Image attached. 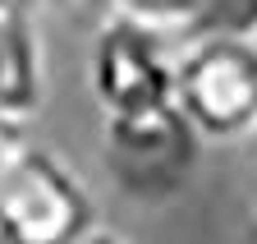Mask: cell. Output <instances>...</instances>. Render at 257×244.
I'll use <instances>...</instances> for the list:
<instances>
[{
  "label": "cell",
  "instance_id": "cell-1",
  "mask_svg": "<svg viewBox=\"0 0 257 244\" xmlns=\"http://www.w3.org/2000/svg\"><path fill=\"white\" fill-rule=\"evenodd\" d=\"M175 106L202 143H248L257 129V33L198 28L179 42Z\"/></svg>",
  "mask_w": 257,
  "mask_h": 244
},
{
  "label": "cell",
  "instance_id": "cell-2",
  "mask_svg": "<svg viewBox=\"0 0 257 244\" xmlns=\"http://www.w3.org/2000/svg\"><path fill=\"white\" fill-rule=\"evenodd\" d=\"M179 33H166L147 19L101 10V23L87 46V93L96 115L147 111L175 102Z\"/></svg>",
  "mask_w": 257,
  "mask_h": 244
},
{
  "label": "cell",
  "instance_id": "cell-3",
  "mask_svg": "<svg viewBox=\"0 0 257 244\" xmlns=\"http://www.w3.org/2000/svg\"><path fill=\"white\" fill-rule=\"evenodd\" d=\"M106 235L87 180L55 147L32 143L0 185V239L19 244H83Z\"/></svg>",
  "mask_w": 257,
  "mask_h": 244
},
{
  "label": "cell",
  "instance_id": "cell-4",
  "mask_svg": "<svg viewBox=\"0 0 257 244\" xmlns=\"http://www.w3.org/2000/svg\"><path fill=\"white\" fill-rule=\"evenodd\" d=\"M198 147H207L175 102L147 111L101 115V161L115 175V185L138 198L161 203L188 185Z\"/></svg>",
  "mask_w": 257,
  "mask_h": 244
},
{
  "label": "cell",
  "instance_id": "cell-5",
  "mask_svg": "<svg viewBox=\"0 0 257 244\" xmlns=\"http://www.w3.org/2000/svg\"><path fill=\"white\" fill-rule=\"evenodd\" d=\"M46 28L42 0H0V111L37 120L46 111Z\"/></svg>",
  "mask_w": 257,
  "mask_h": 244
},
{
  "label": "cell",
  "instance_id": "cell-6",
  "mask_svg": "<svg viewBox=\"0 0 257 244\" xmlns=\"http://www.w3.org/2000/svg\"><path fill=\"white\" fill-rule=\"evenodd\" d=\"M101 10H119V14H134V19H147L156 28H166V33H198L207 28L211 19V5L216 0H96Z\"/></svg>",
  "mask_w": 257,
  "mask_h": 244
},
{
  "label": "cell",
  "instance_id": "cell-7",
  "mask_svg": "<svg viewBox=\"0 0 257 244\" xmlns=\"http://www.w3.org/2000/svg\"><path fill=\"white\" fill-rule=\"evenodd\" d=\"M32 143H37V138H32V120L0 111V185L10 180V171L23 161V152H28Z\"/></svg>",
  "mask_w": 257,
  "mask_h": 244
},
{
  "label": "cell",
  "instance_id": "cell-8",
  "mask_svg": "<svg viewBox=\"0 0 257 244\" xmlns=\"http://www.w3.org/2000/svg\"><path fill=\"white\" fill-rule=\"evenodd\" d=\"M42 5H74V0H42Z\"/></svg>",
  "mask_w": 257,
  "mask_h": 244
},
{
  "label": "cell",
  "instance_id": "cell-9",
  "mask_svg": "<svg viewBox=\"0 0 257 244\" xmlns=\"http://www.w3.org/2000/svg\"><path fill=\"white\" fill-rule=\"evenodd\" d=\"M248 230H252V235H257V212H252V226H248Z\"/></svg>",
  "mask_w": 257,
  "mask_h": 244
},
{
  "label": "cell",
  "instance_id": "cell-10",
  "mask_svg": "<svg viewBox=\"0 0 257 244\" xmlns=\"http://www.w3.org/2000/svg\"><path fill=\"white\" fill-rule=\"evenodd\" d=\"M248 143H252V147H257V129H252V138H248Z\"/></svg>",
  "mask_w": 257,
  "mask_h": 244
}]
</instances>
